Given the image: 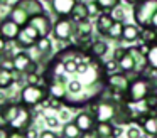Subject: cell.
<instances>
[{
	"label": "cell",
	"instance_id": "cell-1",
	"mask_svg": "<svg viewBox=\"0 0 157 138\" xmlns=\"http://www.w3.org/2000/svg\"><path fill=\"white\" fill-rule=\"evenodd\" d=\"M118 103L113 101L112 98L98 96L90 103V113L95 116L96 123H112L118 111Z\"/></svg>",
	"mask_w": 157,
	"mask_h": 138
},
{
	"label": "cell",
	"instance_id": "cell-2",
	"mask_svg": "<svg viewBox=\"0 0 157 138\" xmlns=\"http://www.w3.org/2000/svg\"><path fill=\"white\" fill-rule=\"evenodd\" d=\"M157 15V0H137L133 7V20L140 29L152 27V22Z\"/></svg>",
	"mask_w": 157,
	"mask_h": 138
},
{
	"label": "cell",
	"instance_id": "cell-3",
	"mask_svg": "<svg viewBox=\"0 0 157 138\" xmlns=\"http://www.w3.org/2000/svg\"><path fill=\"white\" fill-rule=\"evenodd\" d=\"M154 88V83L147 76H139L130 83V88L125 94V103H140L145 101V98L149 96Z\"/></svg>",
	"mask_w": 157,
	"mask_h": 138
},
{
	"label": "cell",
	"instance_id": "cell-4",
	"mask_svg": "<svg viewBox=\"0 0 157 138\" xmlns=\"http://www.w3.org/2000/svg\"><path fill=\"white\" fill-rule=\"evenodd\" d=\"M49 98V91L48 86H42V84H37V86H32V84H25L21 89V96H19V103H22L27 108H36L46 101Z\"/></svg>",
	"mask_w": 157,
	"mask_h": 138
},
{
	"label": "cell",
	"instance_id": "cell-5",
	"mask_svg": "<svg viewBox=\"0 0 157 138\" xmlns=\"http://www.w3.org/2000/svg\"><path fill=\"white\" fill-rule=\"evenodd\" d=\"M31 126H32V111H31V108H27L22 103H19V108H17V111H15L12 121L9 123V128H10V130H17V131H25Z\"/></svg>",
	"mask_w": 157,
	"mask_h": 138
},
{
	"label": "cell",
	"instance_id": "cell-6",
	"mask_svg": "<svg viewBox=\"0 0 157 138\" xmlns=\"http://www.w3.org/2000/svg\"><path fill=\"white\" fill-rule=\"evenodd\" d=\"M75 27L76 24L73 22L69 17H61L54 22L52 25V35L56 40H61V42H68L73 35H75Z\"/></svg>",
	"mask_w": 157,
	"mask_h": 138
},
{
	"label": "cell",
	"instance_id": "cell-7",
	"mask_svg": "<svg viewBox=\"0 0 157 138\" xmlns=\"http://www.w3.org/2000/svg\"><path fill=\"white\" fill-rule=\"evenodd\" d=\"M39 39H41V34L31 24H27V25H24L21 29V34H19L17 40H15V46L21 50H25V49H31V47H36Z\"/></svg>",
	"mask_w": 157,
	"mask_h": 138
},
{
	"label": "cell",
	"instance_id": "cell-8",
	"mask_svg": "<svg viewBox=\"0 0 157 138\" xmlns=\"http://www.w3.org/2000/svg\"><path fill=\"white\" fill-rule=\"evenodd\" d=\"M130 83H132V81L128 79V76H127V74H122V73L110 74L105 79L106 88H108L112 93L118 94V96H125L128 88H130Z\"/></svg>",
	"mask_w": 157,
	"mask_h": 138
},
{
	"label": "cell",
	"instance_id": "cell-9",
	"mask_svg": "<svg viewBox=\"0 0 157 138\" xmlns=\"http://www.w3.org/2000/svg\"><path fill=\"white\" fill-rule=\"evenodd\" d=\"M14 66H15V73L19 74L37 73V62L32 61V57L25 50H19L17 54H14Z\"/></svg>",
	"mask_w": 157,
	"mask_h": 138
},
{
	"label": "cell",
	"instance_id": "cell-10",
	"mask_svg": "<svg viewBox=\"0 0 157 138\" xmlns=\"http://www.w3.org/2000/svg\"><path fill=\"white\" fill-rule=\"evenodd\" d=\"M22 27L19 24H15L10 17H5L4 20H0V35L4 37L7 42H15L21 34Z\"/></svg>",
	"mask_w": 157,
	"mask_h": 138
},
{
	"label": "cell",
	"instance_id": "cell-11",
	"mask_svg": "<svg viewBox=\"0 0 157 138\" xmlns=\"http://www.w3.org/2000/svg\"><path fill=\"white\" fill-rule=\"evenodd\" d=\"M29 24H31V25L34 27L39 34H41V37H49V34L52 32V25H54V24L51 22V19H49L48 13L32 17Z\"/></svg>",
	"mask_w": 157,
	"mask_h": 138
},
{
	"label": "cell",
	"instance_id": "cell-12",
	"mask_svg": "<svg viewBox=\"0 0 157 138\" xmlns=\"http://www.w3.org/2000/svg\"><path fill=\"white\" fill-rule=\"evenodd\" d=\"M14 5L21 7V9L24 10L31 19H32V17H36V15H42V13H46L41 0H17Z\"/></svg>",
	"mask_w": 157,
	"mask_h": 138
},
{
	"label": "cell",
	"instance_id": "cell-13",
	"mask_svg": "<svg viewBox=\"0 0 157 138\" xmlns=\"http://www.w3.org/2000/svg\"><path fill=\"white\" fill-rule=\"evenodd\" d=\"M78 0H52L51 2V9L56 15L61 17H69L73 12V9L76 7Z\"/></svg>",
	"mask_w": 157,
	"mask_h": 138
},
{
	"label": "cell",
	"instance_id": "cell-14",
	"mask_svg": "<svg viewBox=\"0 0 157 138\" xmlns=\"http://www.w3.org/2000/svg\"><path fill=\"white\" fill-rule=\"evenodd\" d=\"M75 123L83 133H88V131H93L96 126V120L90 111H81L79 114H76L75 118Z\"/></svg>",
	"mask_w": 157,
	"mask_h": 138
},
{
	"label": "cell",
	"instance_id": "cell-15",
	"mask_svg": "<svg viewBox=\"0 0 157 138\" xmlns=\"http://www.w3.org/2000/svg\"><path fill=\"white\" fill-rule=\"evenodd\" d=\"M132 120H133V113H132V110H130L128 103L120 101L118 103V111H117V116H115V120H113V123H115L117 126H120V125L132 123Z\"/></svg>",
	"mask_w": 157,
	"mask_h": 138
},
{
	"label": "cell",
	"instance_id": "cell-16",
	"mask_svg": "<svg viewBox=\"0 0 157 138\" xmlns=\"http://www.w3.org/2000/svg\"><path fill=\"white\" fill-rule=\"evenodd\" d=\"M118 69L122 71V73H133V71H137V62H135V57H133V54L130 52V49L125 50V54H123L122 57H120L118 61Z\"/></svg>",
	"mask_w": 157,
	"mask_h": 138
},
{
	"label": "cell",
	"instance_id": "cell-17",
	"mask_svg": "<svg viewBox=\"0 0 157 138\" xmlns=\"http://www.w3.org/2000/svg\"><path fill=\"white\" fill-rule=\"evenodd\" d=\"M88 17H90V5H86L85 2H78V3H76V7L73 9L69 19H71L75 24H79V22L88 20Z\"/></svg>",
	"mask_w": 157,
	"mask_h": 138
},
{
	"label": "cell",
	"instance_id": "cell-18",
	"mask_svg": "<svg viewBox=\"0 0 157 138\" xmlns=\"http://www.w3.org/2000/svg\"><path fill=\"white\" fill-rule=\"evenodd\" d=\"M139 123L147 135H150V136L157 135V114L154 113L145 114V116H142V120H139Z\"/></svg>",
	"mask_w": 157,
	"mask_h": 138
},
{
	"label": "cell",
	"instance_id": "cell-19",
	"mask_svg": "<svg viewBox=\"0 0 157 138\" xmlns=\"http://www.w3.org/2000/svg\"><path fill=\"white\" fill-rule=\"evenodd\" d=\"M117 19H113L110 13H100L98 19H96V30H98V34H101V35H106L108 34V30L112 29V25L115 24Z\"/></svg>",
	"mask_w": 157,
	"mask_h": 138
},
{
	"label": "cell",
	"instance_id": "cell-20",
	"mask_svg": "<svg viewBox=\"0 0 157 138\" xmlns=\"http://www.w3.org/2000/svg\"><path fill=\"white\" fill-rule=\"evenodd\" d=\"M17 81V73L15 71H7L0 67V91H7L9 88L14 86Z\"/></svg>",
	"mask_w": 157,
	"mask_h": 138
},
{
	"label": "cell",
	"instance_id": "cell-21",
	"mask_svg": "<svg viewBox=\"0 0 157 138\" xmlns=\"http://www.w3.org/2000/svg\"><path fill=\"white\" fill-rule=\"evenodd\" d=\"M7 17H10V19L14 20L15 24H19L21 27L27 25V24L31 22V17H29L27 13H25L24 10L21 9V7H17V5H12V9H10V13H9Z\"/></svg>",
	"mask_w": 157,
	"mask_h": 138
},
{
	"label": "cell",
	"instance_id": "cell-22",
	"mask_svg": "<svg viewBox=\"0 0 157 138\" xmlns=\"http://www.w3.org/2000/svg\"><path fill=\"white\" fill-rule=\"evenodd\" d=\"M140 34H142V30L139 29V25H135V24H125L122 39L125 40V42H135L140 37Z\"/></svg>",
	"mask_w": 157,
	"mask_h": 138
},
{
	"label": "cell",
	"instance_id": "cell-23",
	"mask_svg": "<svg viewBox=\"0 0 157 138\" xmlns=\"http://www.w3.org/2000/svg\"><path fill=\"white\" fill-rule=\"evenodd\" d=\"M95 131L100 135V138H115L117 126L112 123H96Z\"/></svg>",
	"mask_w": 157,
	"mask_h": 138
},
{
	"label": "cell",
	"instance_id": "cell-24",
	"mask_svg": "<svg viewBox=\"0 0 157 138\" xmlns=\"http://www.w3.org/2000/svg\"><path fill=\"white\" fill-rule=\"evenodd\" d=\"M88 52L91 54L95 59H101V57L108 52V44H106L105 40H95V42L91 44Z\"/></svg>",
	"mask_w": 157,
	"mask_h": 138
},
{
	"label": "cell",
	"instance_id": "cell-25",
	"mask_svg": "<svg viewBox=\"0 0 157 138\" xmlns=\"http://www.w3.org/2000/svg\"><path fill=\"white\" fill-rule=\"evenodd\" d=\"M83 131L76 126L75 121H68V123L63 126V138H81Z\"/></svg>",
	"mask_w": 157,
	"mask_h": 138
},
{
	"label": "cell",
	"instance_id": "cell-26",
	"mask_svg": "<svg viewBox=\"0 0 157 138\" xmlns=\"http://www.w3.org/2000/svg\"><path fill=\"white\" fill-rule=\"evenodd\" d=\"M123 29H125V24H123L122 20H115V24H113L112 29L108 30L106 37H110V39H113V40L122 39V35H123Z\"/></svg>",
	"mask_w": 157,
	"mask_h": 138
},
{
	"label": "cell",
	"instance_id": "cell-27",
	"mask_svg": "<svg viewBox=\"0 0 157 138\" xmlns=\"http://www.w3.org/2000/svg\"><path fill=\"white\" fill-rule=\"evenodd\" d=\"M120 0H95V5L98 7V10H101L103 13H108L112 10H115L118 7Z\"/></svg>",
	"mask_w": 157,
	"mask_h": 138
},
{
	"label": "cell",
	"instance_id": "cell-28",
	"mask_svg": "<svg viewBox=\"0 0 157 138\" xmlns=\"http://www.w3.org/2000/svg\"><path fill=\"white\" fill-rule=\"evenodd\" d=\"M83 35H91V22L90 20L79 22L75 27V37H83Z\"/></svg>",
	"mask_w": 157,
	"mask_h": 138
},
{
	"label": "cell",
	"instance_id": "cell-29",
	"mask_svg": "<svg viewBox=\"0 0 157 138\" xmlns=\"http://www.w3.org/2000/svg\"><path fill=\"white\" fill-rule=\"evenodd\" d=\"M145 57H147V64H149L150 69H155L157 71V44H154V46L149 47Z\"/></svg>",
	"mask_w": 157,
	"mask_h": 138
},
{
	"label": "cell",
	"instance_id": "cell-30",
	"mask_svg": "<svg viewBox=\"0 0 157 138\" xmlns=\"http://www.w3.org/2000/svg\"><path fill=\"white\" fill-rule=\"evenodd\" d=\"M36 49H37V52H41V54H49L51 49H52L51 39H49V37H41L39 42L36 44Z\"/></svg>",
	"mask_w": 157,
	"mask_h": 138
},
{
	"label": "cell",
	"instance_id": "cell-31",
	"mask_svg": "<svg viewBox=\"0 0 157 138\" xmlns=\"http://www.w3.org/2000/svg\"><path fill=\"white\" fill-rule=\"evenodd\" d=\"M63 71H64L66 74H78V61L76 59L64 61V62H63Z\"/></svg>",
	"mask_w": 157,
	"mask_h": 138
},
{
	"label": "cell",
	"instance_id": "cell-32",
	"mask_svg": "<svg viewBox=\"0 0 157 138\" xmlns=\"http://www.w3.org/2000/svg\"><path fill=\"white\" fill-rule=\"evenodd\" d=\"M145 110L150 111V113H154V111H157V93H150L149 96L145 98Z\"/></svg>",
	"mask_w": 157,
	"mask_h": 138
},
{
	"label": "cell",
	"instance_id": "cell-33",
	"mask_svg": "<svg viewBox=\"0 0 157 138\" xmlns=\"http://www.w3.org/2000/svg\"><path fill=\"white\" fill-rule=\"evenodd\" d=\"M25 81H27V84H32V86H37V84H41L42 76H41L39 73H29V74H25Z\"/></svg>",
	"mask_w": 157,
	"mask_h": 138
},
{
	"label": "cell",
	"instance_id": "cell-34",
	"mask_svg": "<svg viewBox=\"0 0 157 138\" xmlns=\"http://www.w3.org/2000/svg\"><path fill=\"white\" fill-rule=\"evenodd\" d=\"M0 67H2V69H7V71H15L14 57H4V56H2V61H0Z\"/></svg>",
	"mask_w": 157,
	"mask_h": 138
},
{
	"label": "cell",
	"instance_id": "cell-35",
	"mask_svg": "<svg viewBox=\"0 0 157 138\" xmlns=\"http://www.w3.org/2000/svg\"><path fill=\"white\" fill-rule=\"evenodd\" d=\"M44 120H46V125H48L49 128H56L59 123V120L56 116H52V114H44Z\"/></svg>",
	"mask_w": 157,
	"mask_h": 138
},
{
	"label": "cell",
	"instance_id": "cell-36",
	"mask_svg": "<svg viewBox=\"0 0 157 138\" xmlns=\"http://www.w3.org/2000/svg\"><path fill=\"white\" fill-rule=\"evenodd\" d=\"M63 101H59V99H54V98H51L49 96V110H56V111H59L63 108Z\"/></svg>",
	"mask_w": 157,
	"mask_h": 138
},
{
	"label": "cell",
	"instance_id": "cell-37",
	"mask_svg": "<svg viewBox=\"0 0 157 138\" xmlns=\"http://www.w3.org/2000/svg\"><path fill=\"white\" fill-rule=\"evenodd\" d=\"M127 138H142V133H140V128H128L127 130Z\"/></svg>",
	"mask_w": 157,
	"mask_h": 138
},
{
	"label": "cell",
	"instance_id": "cell-38",
	"mask_svg": "<svg viewBox=\"0 0 157 138\" xmlns=\"http://www.w3.org/2000/svg\"><path fill=\"white\" fill-rule=\"evenodd\" d=\"M25 133V138H39V131H37V128H27V130L24 131Z\"/></svg>",
	"mask_w": 157,
	"mask_h": 138
},
{
	"label": "cell",
	"instance_id": "cell-39",
	"mask_svg": "<svg viewBox=\"0 0 157 138\" xmlns=\"http://www.w3.org/2000/svg\"><path fill=\"white\" fill-rule=\"evenodd\" d=\"M39 138H61V136H58V135H56L54 131H51V130H44V131L39 133Z\"/></svg>",
	"mask_w": 157,
	"mask_h": 138
},
{
	"label": "cell",
	"instance_id": "cell-40",
	"mask_svg": "<svg viewBox=\"0 0 157 138\" xmlns=\"http://www.w3.org/2000/svg\"><path fill=\"white\" fill-rule=\"evenodd\" d=\"M9 138H25L24 131H17V130H10V136Z\"/></svg>",
	"mask_w": 157,
	"mask_h": 138
},
{
	"label": "cell",
	"instance_id": "cell-41",
	"mask_svg": "<svg viewBox=\"0 0 157 138\" xmlns=\"http://www.w3.org/2000/svg\"><path fill=\"white\" fill-rule=\"evenodd\" d=\"M7 44H9V42H7V40H5V39H4V37L0 35V54H4V52H5V50H7V49H9V47H7Z\"/></svg>",
	"mask_w": 157,
	"mask_h": 138
},
{
	"label": "cell",
	"instance_id": "cell-42",
	"mask_svg": "<svg viewBox=\"0 0 157 138\" xmlns=\"http://www.w3.org/2000/svg\"><path fill=\"white\" fill-rule=\"evenodd\" d=\"M10 136V128H0V138H9Z\"/></svg>",
	"mask_w": 157,
	"mask_h": 138
},
{
	"label": "cell",
	"instance_id": "cell-43",
	"mask_svg": "<svg viewBox=\"0 0 157 138\" xmlns=\"http://www.w3.org/2000/svg\"><path fill=\"white\" fill-rule=\"evenodd\" d=\"M81 138H100V135L96 133L95 130H93V131H88V133H83Z\"/></svg>",
	"mask_w": 157,
	"mask_h": 138
},
{
	"label": "cell",
	"instance_id": "cell-44",
	"mask_svg": "<svg viewBox=\"0 0 157 138\" xmlns=\"http://www.w3.org/2000/svg\"><path fill=\"white\" fill-rule=\"evenodd\" d=\"M152 27H155V29H157V15H155V19H154V22H152Z\"/></svg>",
	"mask_w": 157,
	"mask_h": 138
},
{
	"label": "cell",
	"instance_id": "cell-45",
	"mask_svg": "<svg viewBox=\"0 0 157 138\" xmlns=\"http://www.w3.org/2000/svg\"><path fill=\"white\" fill-rule=\"evenodd\" d=\"M44 2H49V3H51V2H52V0H44Z\"/></svg>",
	"mask_w": 157,
	"mask_h": 138
},
{
	"label": "cell",
	"instance_id": "cell-46",
	"mask_svg": "<svg viewBox=\"0 0 157 138\" xmlns=\"http://www.w3.org/2000/svg\"><path fill=\"white\" fill-rule=\"evenodd\" d=\"M150 138H157V135H155V136H150Z\"/></svg>",
	"mask_w": 157,
	"mask_h": 138
},
{
	"label": "cell",
	"instance_id": "cell-47",
	"mask_svg": "<svg viewBox=\"0 0 157 138\" xmlns=\"http://www.w3.org/2000/svg\"><path fill=\"white\" fill-rule=\"evenodd\" d=\"M0 61H2V54H0Z\"/></svg>",
	"mask_w": 157,
	"mask_h": 138
},
{
	"label": "cell",
	"instance_id": "cell-48",
	"mask_svg": "<svg viewBox=\"0 0 157 138\" xmlns=\"http://www.w3.org/2000/svg\"><path fill=\"white\" fill-rule=\"evenodd\" d=\"M155 114H157V113H155Z\"/></svg>",
	"mask_w": 157,
	"mask_h": 138
}]
</instances>
